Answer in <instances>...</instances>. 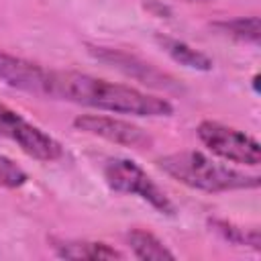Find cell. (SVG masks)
<instances>
[{
  "label": "cell",
  "instance_id": "8fae6325",
  "mask_svg": "<svg viewBox=\"0 0 261 261\" xmlns=\"http://www.w3.org/2000/svg\"><path fill=\"white\" fill-rule=\"evenodd\" d=\"M126 241L133 249V255L143 261H163V259H175V255L149 230L133 228L126 234Z\"/></svg>",
  "mask_w": 261,
  "mask_h": 261
},
{
  "label": "cell",
  "instance_id": "4fadbf2b",
  "mask_svg": "<svg viewBox=\"0 0 261 261\" xmlns=\"http://www.w3.org/2000/svg\"><path fill=\"white\" fill-rule=\"evenodd\" d=\"M210 226L222 237L226 239L228 243L232 245H247L255 251L261 249V234H259V228H243V226H237L232 222H226V220H210Z\"/></svg>",
  "mask_w": 261,
  "mask_h": 261
},
{
  "label": "cell",
  "instance_id": "9a60e30c",
  "mask_svg": "<svg viewBox=\"0 0 261 261\" xmlns=\"http://www.w3.org/2000/svg\"><path fill=\"white\" fill-rule=\"evenodd\" d=\"M253 90L259 94V75H255V77H253Z\"/></svg>",
  "mask_w": 261,
  "mask_h": 261
},
{
  "label": "cell",
  "instance_id": "2e32d148",
  "mask_svg": "<svg viewBox=\"0 0 261 261\" xmlns=\"http://www.w3.org/2000/svg\"><path fill=\"white\" fill-rule=\"evenodd\" d=\"M188 2H208V0H188Z\"/></svg>",
  "mask_w": 261,
  "mask_h": 261
},
{
  "label": "cell",
  "instance_id": "277c9868",
  "mask_svg": "<svg viewBox=\"0 0 261 261\" xmlns=\"http://www.w3.org/2000/svg\"><path fill=\"white\" fill-rule=\"evenodd\" d=\"M196 135L204 147H208L214 155H218L226 161L249 165V167H257L261 163L259 143L253 137H249L232 126L220 124L216 120H202L196 128Z\"/></svg>",
  "mask_w": 261,
  "mask_h": 261
},
{
  "label": "cell",
  "instance_id": "5b68a950",
  "mask_svg": "<svg viewBox=\"0 0 261 261\" xmlns=\"http://www.w3.org/2000/svg\"><path fill=\"white\" fill-rule=\"evenodd\" d=\"M0 137L18 145L22 153L37 161H55L63 155V147L49 133L22 118L16 110L0 102Z\"/></svg>",
  "mask_w": 261,
  "mask_h": 261
},
{
  "label": "cell",
  "instance_id": "ba28073f",
  "mask_svg": "<svg viewBox=\"0 0 261 261\" xmlns=\"http://www.w3.org/2000/svg\"><path fill=\"white\" fill-rule=\"evenodd\" d=\"M49 71L51 69L39 63L0 51V80L14 90L35 94V96H45Z\"/></svg>",
  "mask_w": 261,
  "mask_h": 261
},
{
  "label": "cell",
  "instance_id": "7c38bea8",
  "mask_svg": "<svg viewBox=\"0 0 261 261\" xmlns=\"http://www.w3.org/2000/svg\"><path fill=\"white\" fill-rule=\"evenodd\" d=\"M212 27L216 31H220L222 35H228L243 43L259 45V39H261L259 16H239V18H230V20H218V22H212Z\"/></svg>",
  "mask_w": 261,
  "mask_h": 261
},
{
  "label": "cell",
  "instance_id": "52a82bcc",
  "mask_svg": "<svg viewBox=\"0 0 261 261\" xmlns=\"http://www.w3.org/2000/svg\"><path fill=\"white\" fill-rule=\"evenodd\" d=\"M73 126L77 130H84L88 135L106 139L110 143L116 145H124V147H133V149H143L149 147L153 143L151 135H147L141 126L128 122V120H120V118H112V116H102V114H82L73 120Z\"/></svg>",
  "mask_w": 261,
  "mask_h": 261
},
{
  "label": "cell",
  "instance_id": "5bb4252c",
  "mask_svg": "<svg viewBox=\"0 0 261 261\" xmlns=\"http://www.w3.org/2000/svg\"><path fill=\"white\" fill-rule=\"evenodd\" d=\"M27 173L22 167H18L12 159L0 155V188H8V190H16L20 186L27 184Z\"/></svg>",
  "mask_w": 261,
  "mask_h": 261
},
{
  "label": "cell",
  "instance_id": "9c48e42d",
  "mask_svg": "<svg viewBox=\"0 0 261 261\" xmlns=\"http://www.w3.org/2000/svg\"><path fill=\"white\" fill-rule=\"evenodd\" d=\"M155 41L175 63H179L184 67H190V69H196V71H210L212 65H214L212 59L206 53L190 47L188 43H184L179 39H173V37H167V35H155Z\"/></svg>",
  "mask_w": 261,
  "mask_h": 261
},
{
  "label": "cell",
  "instance_id": "8992f818",
  "mask_svg": "<svg viewBox=\"0 0 261 261\" xmlns=\"http://www.w3.org/2000/svg\"><path fill=\"white\" fill-rule=\"evenodd\" d=\"M88 53L94 59L116 67L118 71H122L124 75L133 77L141 84H147V86H153V88H163V90H177V82L171 75H167L165 71L157 69L153 63H147V61H143L141 57H137L133 53L112 49V47H92V45H90Z\"/></svg>",
  "mask_w": 261,
  "mask_h": 261
},
{
  "label": "cell",
  "instance_id": "6da1fadb",
  "mask_svg": "<svg viewBox=\"0 0 261 261\" xmlns=\"http://www.w3.org/2000/svg\"><path fill=\"white\" fill-rule=\"evenodd\" d=\"M45 98L67 100L73 104L133 114V116H171L173 106L159 96L145 94L137 88L114 84L80 71H49Z\"/></svg>",
  "mask_w": 261,
  "mask_h": 261
},
{
  "label": "cell",
  "instance_id": "3957f363",
  "mask_svg": "<svg viewBox=\"0 0 261 261\" xmlns=\"http://www.w3.org/2000/svg\"><path fill=\"white\" fill-rule=\"evenodd\" d=\"M104 179L110 190L118 194H133L151 204L161 214H175V206L165 192L147 175V171L133 159L114 157L104 163Z\"/></svg>",
  "mask_w": 261,
  "mask_h": 261
},
{
  "label": "cell",
  "instance_id": "7a4b0ae2",
  "mask_svg": "<svg viewBox=\"0 0 261 261\" xmlns=\"http://www.w3.org/2000/svg\"><path fill=\"white\" fill-rule=\"evenodd\" d=\"M157 165L175 181L208 194L232 192V190H257L261 186L259 175H249L234 167L216 163L214 159L206 157L200 151L169 153L159 157Z\"/></svg>",
  "mask_w": 261,
  "mask_h": 261
},
{
  "label": "cell",
  "instance_id": "30bf717a",
  "mask_svg": "<svg viewBox=\"0 0 261 261\" xmlns=\"http://www.w3.org/2000/svg\"><path fill=\"white\" fill-rule=\"evenodd\" d=\"M55 253L63 259H90V261H106V259H122V253L114 247L98 241H63L55 245Z\"/></svg>",
  "mask_w": 261,
  "mask_h": 261
}]
</instances>
